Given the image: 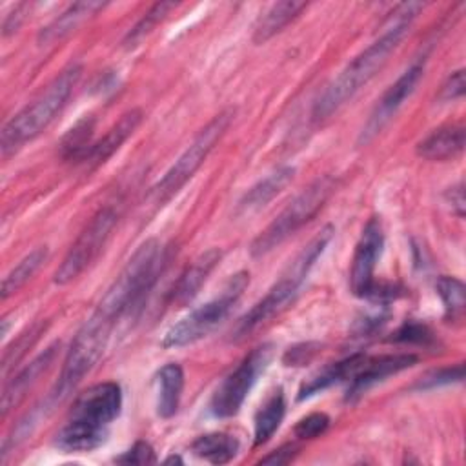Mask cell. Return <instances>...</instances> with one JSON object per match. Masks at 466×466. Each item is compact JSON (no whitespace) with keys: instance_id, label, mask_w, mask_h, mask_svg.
<instances>
[{"instance_id":"1","label":"cell","mask_w":466,"mask_h":466,"mask_svg":"<svg viewBox=\"0 0 466 466\" xmlns=\"http://www.w3.org/2000/svg\"><path fill=\"white\" fill-rule=\"evenodd\" d=\"M424 4L406 2L393 9L391 16L382 25V33L364 51H360L340 75L326 86L313 104V118L324 120L344 106L364 84H368L375 73L386 64L388 56L395 51L399 42L410 31L415 16L422 11Z\"/></svg>"},{"instance_id":"2","label":"cell","mask_w":466,"mask_h":466,"mask_svg":"<svg viewBox=\"0 0 466 466\" xmlns=\"http://www.w3.org/2000/svg\"><path fill=\"white\" fill-rule=\"evenodd\" d=\"M122 410V390L116 382H98L76 397L55 444L64 451H91L98 448Z\"/></svg>"},{"instance_id":"3","label":"cell","mask_w":466,"mask_h":466,"mask_svg":"<svg viewBox=\"0 0 466 466\" xmlns=\"http://www.w3.org/2000/svg\"><path fill=\"white\" fill-rule=\"evenodd\" d=\"M162 262L164 255L160 242L157 238H147L142 242L106 289L93 313L115 328V324L126 313L144 302L147 291L157 280Z\"/></svg>"},{"instance_id":"4","label":"cell","mask_w":466,"mask_h":466,"mask_svg":"<svg viewBox=\"0 0 466 466\" xmlns=\"http://www.w3.org/2000/svg\"><path fill=\"white\" fill-rule=\"evenodd\" d=\"M333 226H324L304 248L302 251L288 264L282 271L280 279L269 288V291L248 311L240 317L233 329V339L242 340L251 331H255L260 324L268 322L271 317L279 315L299 293L300 286L304 284L309 269L322 255L326 246L333 237Z\"/></svg>"},{"instance_id":"5","label":"cell","mask_w":466,"mask_h":466,"mask_svg":"<svg viewBox=\"0 0 466 466\" xmlns=\"http://www.w3.org/2000/svg\"><path fill=\"white\" fill-rule=\"evenodd\" d=\"M80 75V64L67 66L31 104H27L24 109H20L15 116H11L5 122L0 135L2 157H9L49 126L56 113L66 106Z\"/></svg>"},{"instance_id":"6","label":"cell","mask_w":466,"mask_h":466,"mask_svg":"<svg viewBox=\"0 0 466 466\" xmlns=\"http://www.w3.org/2000/svg\"><path fill=\"white\" fill-rule=\"evenodd\" d=\"M335 187V180L331 177H320L313 180L306 189H302L269 224L264 231L257 235L251 242V255L262 257L282 244L288 237H291L297 229H300L306 222H309L320 208L326 204L328 197Z\"/></svg>"},{"instance_id":"7","label":"cell","mask_w":466,"mask_h":466,"mask_svg":"<svg viewBox=\"0 0 466 466\" xmlns=\"http://www.w3.org/2000/svg\"><path fill=\"white\" fill-rule=\"evenodd\" d=\"M249 284V273L248 271H237L229 277L226 286L222 288L220 295L211 299L209 302L195 308L191 313H187L184 319L175 322L162 339L164 348H182L187 344H193L206 337L209 331H213L231 311V308L237 304L240 295Z\"/></svg>"},{"instance_id":"8","label":"cell","mask_w":466,"mask_h":466,"mask_svg":"<svg viewBox=\"0 0 466 466\" xmlns=\"http://www.w3.org/2000/svg\"><path fill=\"white\" fill-rule=\"evenodd\" d=\"M231 111H222L213 116L191 140V144L180 153V157L173 162V166L164 173V177L151 187L149 200L155 206H162L173 195L180 191V187L197 173L202 162L208 158L211 149L226 133L231 122Z\"/></svg>"},{"instance_id":"9","label":"cell","mask_w":466,"mask_h":466,"mask_svg":"<svg viewBox=\"0 0 466 466\" xmlns=\"http://www.w3.org/2000/svg\"><path fill=\"white\" fill-rule=\"evenodd\" d=\"M273 351H275V346L269 342L253 348L242 359V362L218 384L209 402V410L215 417L226 419L238 413L253 384L271 362Z\"/></svg>"},{"instance_id":"10","label":"cell","mask_w":466,"mask_h":466,"mask_svg":"<svg viewBox=\"0 0 466 466\" xmlns=\"http://www.w3.org/2000/svg\"><path fill=\"white\" fill-rule=\"evenodd\" d=\"M116 220L118 213L111 206H106L95 213V217L89 220V224L84 228V231L78 235V238L56 268L53 275L55 284H69L98 258V255L102 253L104 246L111 237Z\"/></svg>"},{"instance_id":"11","label":"cell","mask_w":466,"mask_h":466,"mask_svg":"<svg viewBox=\"0 0 466 466\" xmlns=\"http://www.w3.org/2000/svg\"><path fill=\"white\" fill-rule=\"evenodd\" d=\"M424 75V62H413L380 96L377 106L373 107L370 118L366 120L360 135H359V144H368L371 142L395 116V113L400 109L404 100L415 91L417 84L420 82Z\"/></svg>"},{"instance_id":"12","label":"cell","mask_w":466,"mask_h":466,"mask_svg":"<svg viewBox=\"0 0 466 466\" xmlns=\"http://www.w3.org/2000/svg\"><path fill=\"white\" fill-rule=\"evenodd\" d=\"M384 248V231L380 220L377 217L370 218L362 229V235L355 246V253L351 258L350 269V286L353 295L368 299L371 289L375 288V266L380 258Z\"/></svg>"},{"instance_id":"13","label":"cell","mask_w":466,"mask_h":466,"mask_svg":"<svg viewBox=\"0 0 466 466\" xmlns=\"http://www.w3.org/2000/svg\"><path fill=\"white\" fill-rule=\"evenodd\" d=\"M417 355L413 353H395V355H380L375 359H368L351 377V384L348 388L346 400H353L360 397L373 384L384 380L390 375H395L406 368H411L417 362Z\"/></svg>"},{"instance_id":"14","label":"cell","mask_w":466,"mask_h":466,"mask_svg":"<svg viewBox=\"0 0 466 466\" xmlns=\"http://www.w3.org/2000/svg\"><path fill=\"white\" fill-rule=\"evenodd\" d=\"M222 251L218 248H211L204 251L200 257H197L191 266L184 269V273L178 277L175 282L171 293H169V302L175 306H186L202 288V284L208 280L209 273L215 269V266L220 262Z\"/></svg>"},{"instance_id":"15","label":"cell","mask_w":466,"mask_h":466,"mask_svg":"<svg viewBox=\"0 0 466 466\" xmlns=\"http://www.w3.org/2000/svg\"><path fill=\"white\" fill-rule=\"evenodd\" d=\"M55 355H56V344L44 350L25 368H22L13 379L5 382L2 391V417H5L9 410L16 408L22 402V399L31 390V386L51 366V362L55 360Z\"/></svg>"},{"instance_id":"16","label":"cell","mask_w":466,"mask_h":466,"mask_svg":"<svg viewBox=\"0 0 466 466\" xmlns=\"http://www.w3.org/2000/svg\"><path fill=\"white\" fill-rule=\"evenodd\" d=\"M295 177V167L291 166H280L264 178H260L257 184H253L244 197L238 202L237 211L242 215L255 213L262 209L269 200H273Z\"/></svg>"},{"instance_id":"17","label":"cell","mask_w":466,"mask_h":466,"mask_svg":"<svg viewBox=\"0 0 466 466\" xmlns=\"http://www.w3.org/2000/svg\"><path fill=\"white\" fill-rule=\"evenodd\" d=\"M104 7H106L104 2H76V4H71L53 22H49L46 27L40 29L38 44L40 46H49V44H55V42L66 38L80 24H84L89 16H93L96 11H100Z\"/></svg>"},{"instance_id":"18","label":"cell","mask_w":466,"mask_h":466,"mask_svg":"<svg viewBox=\"0 0 466 466\" xmlns=\"http://www.w3.org/2000/svg\"><path fill=\"white\" fill-rule=\"evenodd\" d=\"M464 147V126L451 124L433 129L417 144V155L426 160H448L457 157Z\"/></svg>"},{"instance_id":"19","label":"cell","mask_w":466,"mask_h":466,"mask_svg":"<svg viewBox=\"0 0 466 466\" xmlns=\"http://www.w3.org/2000/svg\"><path fill=\"white\" fill-rule=\"evenodd\" d=\"M140 122H142L140 109H129L127 113H124L118 118V122L98 142L93 144L91 151L87 153L86 162H89L93 166L104 164L133 135V131L140 126Z\"/></svg>"},{"instance_id":"20","label":"cell","mask_w":466,"mask_h":466,"mask_svg":"<svg viewBox=\"0 0 466 466\" xmlns=\"http://www.w3.org/2000/svg\"><path fill=\"white\" fill-rule=\"evenodd\" d=\"M184 390V371L178 364H164L157 373V413L169 419L177 413Z\"/></svg>"},{"instance_id":"21","label":"cell","mask_w":466,"mask_h":466,"mask_svg":"<svg viewBox=\"0 0 466 466\" xmlns=\"http://www.w3.org/2000/svg\"><path fill=\"white\" fill-rule=\"evenodd\" d=\"M308 7V2H295V0H284L271 4L268 11L258 18L255 31H253V42L262 44L280 33L289 22H293L304 9Z\"/></svg>"},{"instance_id":"22","label":"cell","mask_w":466,"mask_h":466,"mask_svg":"<svg viewBox=\"0 0 466 466\" xmlns=\"http://www.w3.org/2000/svg\"><path fill=\"white\" fill-rule=\"evenodd\" d=\"M364 360H366L364 353H353L344 360H339V362H333V364L326 366L317 375H313L306 384H302V388L299 391V399L302 400V399L311 397L313 393H319V391H322V390H326V388H329L337 382L351 379L357 373V370L362 366Z\"/></svg>"},{"instance_id":"23","label":"cell","mask_w":466,"mask_h":466,"mask_svg":"<svg viewBox=\"0 0 466 466\" xmlns=\"http://www.w3.org/2000/svg\"><path fill=\"white\" fill-rule=\"evenodd\" d=\"M238 448H240L238 439L224 431L200 435L191 444V451L211 464L229 462L237 455Z\"/></svg>"},{"instance_id":"24","label":"cell","mask_w":466,"mask_h":466,"mask_svg":"<svg viewBox=\"0 0 466 466\" xmlns=\"http://www.w3.org/2000/svg\"><path fill=\"white\" fill-rule=\"evenodd\" d=\"M286 413V400L282 388H277L258 408L255 415V446L268 442L279 430Z\"/></svg>"},{"instance_id":"25","label":"cell","mask_w":466,"mask_h":466,"mask_svg":"<svg viewBox=\"0 0 466 466\" xmlns=\"http://www.w3.org/2000/svg\"><path fill=\"white\" fill-rule=\"evenodd\" d=\"M93 129H95V120L93 116H84L80 118L62 138L60 142V153L66 160H75V162H84L87 158V153L93 147Z\"/></svg>"},{"instance_id":"26","label":"cell","mask_w":466,"mask_h":466,"mask_svg":"<svg viewBox=\"0 0 466 466\" xmlns=\"http://www.w3.org/2000/svg\"><path fill=\"white\" fill-rule=\"evenodd\" d=\"M47 253V246H38L11 269L2 280V299H7L13 293H16L33 277L46 262Z\"/></svg>"},{"instance_id":"27","label":"cell","mask_w":466,"mask_h":466,"mask_svg":"<svg viewBox=\"0 0 466 466\" xmlns=\"http://www.w3.org/2000/svg\"><path fill=\"white\" fill-rule=\"evenodd\" d=\"M435 289L442 300L446 317L461 319L464 313V304H466V291H464L462 280H459L455 277L442 275L437 279Z\"/></svg>"},{"instance_id":"28","label":"cell","mask_w":466,"mask_h":466,"mask_svg":"<svg viewBox=\"0 0 466 466\" xmlns=\"http://www.w3.org/2000/svg\"><path fill=\"white\" fill-rule=\"evenodd\" d=\"M175 5L177 4H173V2H157V4H153L144 13V16L129 29V33L124 38V46L126 47L137 46L146 35H149L157 27V24H160L169 15L171 9H175Z\"/></svg>"},{"instance_id":"29","label":"cell","mask_w":466,"mask_h":466,"mask_svg":"<svg viewBox=\"0 0 466 466\" xmlns=\"http://www.w3.org/2000/svg\"><path fill=\"white\" fill-rule=\"evenodd\" d=\"M42 331H44V324L40 322V324L33 326L29 331L22 333V335L18 337V340H16L11 348H7V350L4 351V359H2L4 373H7V370H9L11 366H15V364L20 360V357L25 353V350H29V348L35 344V340L40 337Z\"/></svg>"},{"instance_id":"30","label":"cell","mask_w":466,"mask_h":466,"mask_svg":"<svg viewBox=\"0 0 466 466\" xmlns=\"http://www.w3.org/2000/svg\"><path fill=\"white\" fill-rule=\"evenodd\" d=\"M462 377H464V368H462V364H455V366L441 368V370H435V371L424 375V377L415 384V388H419V390L437 388V386H444V384H451V382H461Z\"/></svg>"},{"instance_id":"31","label":"cell","mask_w":466,"mask_h":466,"mask_svg":"<svg viewBox=\"0 0 466 466\" xmlns=\"http://www.w3.org/2000/svg\"><path fill=\"white\" fill-rule=\"evenodd\" d=\"M329 426V417L322 411L309 413L304 419H300L295 426V437L297 439H315L322 435Z\"/></svg>"},{"instance_id":"32","label":"cell","mask_w":466,"mask_h":466,"mask_svg":"<svg viewBox=\"0 0 466 466\" xmlns=\"http://www.w3.org/2000/svg\"><path fill=\"white\" fill-rule=\"evenodd\" d=\"M393 342H417V344H426L431 340V331L428 326L419 324V322H404L391 337Z\"/></svg>"},{"instance_id":"33","label":"cell","mask_w":466,"mask_h":466,"mask_svg":"<svg viewBox=\"0 0 466 466\" xmlns=\"http://www.w3.org/2000/svg\"><path fill=\"white\" fill-rule=\"evenodd\" d=\"M116 462H124V464H151V462H157V457H155L153 448L147 442L137 441L124 455H120L116 459Z\"/></svg>"},{"instance_id":"34","label":"cell","mask_w":466,"mask_h":466,"mask_svg":"<svg viewBox=\"0 0 466 466\" xmlns=\"http://www.w3.org/2000/svg\"><path fill=\"white\" fill-rule=\"evenodd\" d=\"M464 95V69L453 71L442 84L437 98L439 102H451Z\"/></svg>"},{"instance_id":"35","label":"cell","mask_w":466,"mask_h":466,"mask_svg":"<svg viewBox=\"0 0 466 466\" xmlns=\"http://www.w3.org/2000/svg\"><path fill=\"white\" fill-rule=\"evenodd\" d=\"M297 451H299V448L295 444H286V446L271 451L269 455L262 457L260 462H264V464H288V462L293 461Z\"/></svg>"},{"instance_id":"36","label":"cell","mask_w":466,"mask_h":466,"mask_svg":"<svg viewBox=\"0 0 466 466\" xmlns=\"http://www.w3.org/2000/svg\"><path fill=\"white\" fill-rule=\"evenodd\" d=\"M446 202L451 206L453 213H457L459 217L464 215V186H462V182L451 186L446 191Z\"/></svg>"},{"instance_id":"37","label":"cell","mask_w":466,"mask_h":466,"mask_svg":"<svg viewBox=\"0 0 466 466\" xmlns=\"http://www.w3.org/2000/svg\"><path fill=\"white\" fill-rule=\"evenodd\" d=\"M166 462H167V464H169V462H180V464H182V459H180L178 455H171V457L166 459Z\"/></svg>"}]
</instances>
